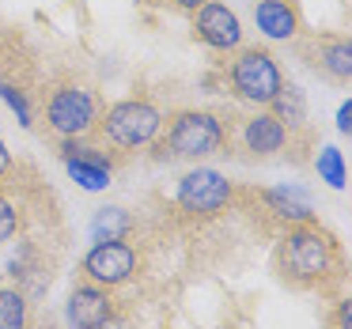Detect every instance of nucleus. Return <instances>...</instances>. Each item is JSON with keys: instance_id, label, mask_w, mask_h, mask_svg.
Masks as SVG:
<instances>
[{"instance_id": "f257e3e1", "label": "nucleus", "mask_w": 352, "mask_h": 329, "mask_svg": "<svg viewBox=\"0 0 352 329\" xmlns=\"http://www.w3.org/2000/svg\"><path fill=\"white\" fill-rule=\"evenodd\" d=\"M333 261H337V250L326 231L307 227V223L288 231V238H284V273L292 280H299V284L322 280V276H329Z\"/></svg>"}, {"instance_id": "5701e85b", "label": "nucleus", "mask_w": 352, "mask_h": 329, "mask_svg": "<svg viewBox=\"0 0 352 329\" xmlns=\"http://www.w3.org/2000/svg\"><path fill=\"white\" fill-rule=\"evenodd\" d=\"M8 170H12V152H8V144L0 140V178L8 174Z\"/></svg>"}, {"instance_id": "f8f14e48", "label": "nucleus", "mask_w": 352, "mask_h": 329, "mask_svg": "<svg viewBox=\"0 0 352 329\" xmlns=\"http://www.w3.org/2000/svg\"><path fill=\"white\" fill-rule=\"evenodd\" d=\"M269 106H273L269 114H273L284 129H296V125L307 122V99H303V91H299V87H292V84H284L280 91L273 95V102H269Z\"/></svg>"}, {"instance_id": "20e7f679", "label": "nucleus", "mask_w": 352, "mask_h": 329, "mask_svg": "<svg viewBox=\"0 0 352 329\" xmlns=\"http://www.w3.org/2000/svg\"><path fill=\"white\" fill-rule=\"evenodd\" d=\"M231 87H235L239 99L269 106L273 95L284 87V76L276 69L273 54H265V49H243L235 57V65H231Z\"/></svg>"}, {"instance_id": "2eb2a0df", "label": "nucleus", "mask_w": 352, "mask_h": 329, "mask_svg": "<svg viewBox=\"0 0 352 329\" xmlns=\"http://www.w3.org/2000/svg\"><path fill=\"white\" fill-rule=\"evenodd\" d=\"M0 329H27V299L16 288H0Z\"/></svg>"}, {"instance_id": "b1692460", "label": "nucleus", "mask_w": 352, "mask_h": 329, "mask_svg": "<svg viewBox=\"0 0 352 329\" xmlns=\"http://www.w3.org/2000/svg\"><path fill=\"white\" fill-rule=\"evenodd\" d=\"M99 329H133V326H129V321H125V318H118V314H110V318L102 321Z\"/></svg>"}, {"instance_id": "9b49d317", "label": "nucleus", "mask_w": 352, "mask_h": 329, "mask_svg": "<svg viewBox=\"0 0 352 329\" xmlns=\"http://www.w3.org/2000/svg\"><path fill=\"white\" fill-rule=\"evenodd\" d=\"M284 140H288V129H284L273 114H254L243 129V144H246V152H254V155L280 152Z\"/></svg>"}, {"instance_id": "423d86ee", "label": "nucleus", "mask_w": 352, "mask_h": 329, "mask_svg": "<svg viewBox=\"0 0 352 329\" xmlns=\"http://www.w3.org/2000/svg\"><path fill=\"white\" fill-rule=\"evenodd\" d=\"M231 182L220 174V170H190V174L178 182V205L190 216H220L223 208L231 205Z\"/></svg>"}, {"instance_id": "9d476101", "label": "nucleus", "mask_w": 352, "mask_h": 329, "mask_svg": "<svg viewBox=\"0 0 352 329\" xmlns=\"http://www.w3.org/2000/svg\"><path fill=\"white\" fill-rule=\"evenodd\" d=\"M254 23H258V31L273 42H288L292 34L299 31L296 8H292L288 0H258V4H254Z\"/></svg>"}, {"instance_id": "dca6fc26", "label": "nucleus", "mask_w": 352, "mask_h": 329, "mask_svg": "<svg viewBox=\"0 0 352 329\" xmlns=\"http://www.w3.org/2000/svg\"><path fill=\"white\" fill-rule=\"evenodd\" d=\"M269 208H273L280 220L288 223H311V208L303 205V201H296V193H284V190H269L265 193Z\"/></svg>"}, {"instance_id": "393cba45", "label": "nucleus", "mask_w": 352, "mask_h": 329, "mask_svg": "<svg viewBox=\"0 0 352 329\" xmlns=\"http://www.w3.org/2000/svg\"><path fill=\"white\" fill-rule=\"evenodd\" d=\"M175 4H178V8H186V12H197L205 0H175Z\"/></svg>"}, {"instance_id": "412c9836", "label": "nucleus", "mask_w": 352, "mask_h": 329, "mask_svg": "<svg viewBox=\"0 0 352 329\" xmlns=\"http://www.w3.org/2000/svg\"><path fill=\"white\" fill-rule=\"evenodd\" d=\"M337 129L341 133L352 129V102H341V110H337Z\"/></svg>"}, {"instance_id": "ddd939ff", "label": "nucleus", "mask_w": 352, "mask_h": 329, "mask_svg": "<svg viewBox=\"0 0 352 329\" xmlns=\"http://www.w3.org/2000/svg\"><path fill=\"white\" fill-rule=\"evenodd\" d=\"M129 227H133L129 212H125V208H118V205L99 208V212H95V220H91V235H95V242L125 238V235H129Z\"/></svg>"}, {"instance_id": "39448f33", "label": "nucleus", "mask_w": 352, "mask_h": 329, "mask_svg": "<svg viewBox=\"0 0 352 329\" xmlns=\"http://www.w3.org/2000/svg\"><path fill=\"white\" fill-rule=\"evenodd\" d=\"M46 122L61 137H84L99 122V102L87 87H61L46 102Z\"/></svg>"}, {"instance_id": "4be33fe9", "label": "nucleus", "mask_w": 352, "mask_h": 329, "mask_svg": "<svg viewBox=\"0 0 352 329\" xmlns=\"http://www.w3.org/2000/svg\"><path fill=\"white\" fill-rule=\"evenodd\" d=\"M337 329H352V303H349V299L337 306Z\"/></svg>"}, {"instance_id": "f3484780", "label": "nucleus", "mask_w": 352, "mask_h": 329, "mask_svg": "<svg viewBox=\"0 0 352 329\" xmlns=\"http://www.w3.org/2000/svg\"><path fill=\"white\" fill-rule=\"evenodd\" d=\"M65 167H69V174L76 178L84 190H107L110 185V167H102V163H87V159H65Z\"/></svg>"}, {"instance_id": "a211bd4d", "label": "nucleus", "mask_w": 352, "mask_h": 329, "mask_svg": "<svg viewBox=\"0 0 352 329\" xmlns=\"http://www.w3.org/2000/svg\"><path fill=\"white\" fill-rule=\"evenodd\" d=\"M314 167H318V174L326 178L333 190H344V159L337 148H322L318 159H314Z\"/></svg>"}, {"instance_id": "6ab92c4d", "label": "nucleus", "mask_w": 352, "mask_h": 329, "mask_svg": "<svg viewBox=\"0 0 352 329\" xmlns=\"http://www.w3.org/2000/svg\"><path fill=\"white\" fill-rule=\"evenodd\" d=\"M19 231V208L12 205L8 197H4V193H0V246L8 242L12 235H16Z\"/></svg>"}, {"instance_id": "aec40b11", "label": "nucleus", "mask_w": 352, "mask_h": 329, "mask_svg": "<svg viewBox=\"0 0 352 329\" xmlns=\"http://www.w3.org/2000/svg\"><path fill=\"white\" fill-rule=\"evenodd\" d=\"M0 95H4V102H8L12 110L19 114V125H31V110H27V99L16 91V87H8V84H0Z\"/></svg>"}, {"instance_id": "7ed1b4c3", "label": "nucleus", "mask_w": 352, "mask_h": 329, "mask_svg": "<svg viewBox=\"0 0 352 329\" xmlns=\"http://www.w3.org/2000/svg\"><path fill=\"white\" fill-rule=\"evenodd\" d=\"M223 122L208 110H182L167 129V152L178 159H201L223 148Z\"/></svg>"}, {"instance_id": "0eeeda50", "label": "nucleus", "mask_w": 352, "mask_h": 329, "mask_svg": "<svg viewBox=\"0 0 352 329\" xmlns=\"http://www.w3.org/2000/svg\"><path fill=\"white\" fill-rule=\"evenodd\" d=\"M84 273L99 288H118V284L133 280L137 273V250L125 238H110V242H95L84 258Z\"/></svg>"}, {"instance_id": "1a4fd4ad", "label": "nucleus", "mask_w": 352, "mask_h": 329, "mask_svg": "<svg viewBox=\"0 0 352 329\" xmlns=\"http://www.w3.org/2000/svg\"><path fill=\"white\" fill-rule=\"evenodd\" d=\"M110 314H114L110 288H99V284H80V288L69 295V321H72V329H99Z\"/></svg>"}, {"instance_id": "4468645a", "label": "nucleus", "mask_w": 352, "mask_h": 329, "mask_svg": "<svg viewBox=\"0 0 352 329\" xmlns=\"http://www.w3.org/2000/svg\"><path fill=\"white\" fill-rule=\"evenodd\" d=\"M318 65H322V69H326L333 80H349V76H352V46H349L344 38H329V42H322Z\"/></svg>"}, {"instance_id": "6e6552de", "label": "nucleus", "mask_w": 352, "mask_h": 329, "mask_svg": "<svg viewBox=\"0 0 352 329\" xmlns=\"http://www.w3.org/2000/svg\"><path fill=\"white\" fill-rule=\"evenodd\" d=\"M197 34L205 46L223 49V54L243 46V23H239V16L228 4H220V0H205L197 8Z\"/></svg>"}, {"instance_id": "f03ea898", "label": "nucleus", "mask_w": 352, "mask_h": 329, "mask_svg": "<svg viewBox=\"0 0 352 329\" xmlns=\"http://www.w3.org/2000/svg\"><path fill=\"white\" fill-rule=\"evenodd\" d=\"M163 129V114L144 99H125L114 102L102 117V137L110 140L122 152H137V148H148Z\"/></svg>"}]
</instances>
